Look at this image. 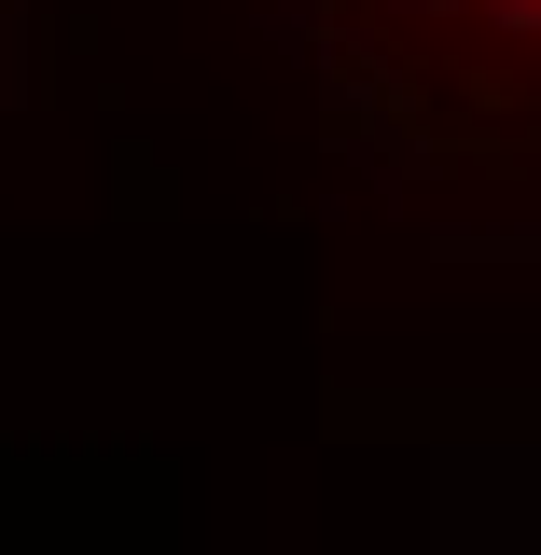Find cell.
I'll return each instance as SVG.
<instances>
[{"label": "cell", "instance_id": "obj_1", "mask_svg": "<svg viewBox=\"0 0 541 555\" xmlns=\"http://www.w3.org/2000/svg\"><path fill=\"white\" fill-rule=\"evenodd\" d=\"M514 14H541V0H514Z\"/></svg>", "mask_w": 541, "mask_h": 555}]
</instances>
